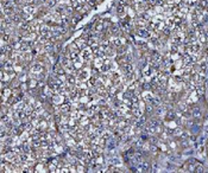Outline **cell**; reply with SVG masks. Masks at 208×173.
Segmentation results:
<instances>
[{
  "instance_id": "obj_3",
  "label": "cell",
  "mask_w": 208,
  "mask_h": 173,
  "mask_svg": "<svg viewBox=\"0 0 208 173\" xmlns=\"http://www.w3.org/2000/svg\"><path fill=\"white\" fill-rule=\"evenodd\" d=\"M67 80L69 81L70 83H75V76H73V75H69L68 77H67Z\"/></svg>"
},
{
  "instance_id": "obj_2",
  "label": "cell",
  "mask_w": 208,
  "mask_h": 173,
  "mask_svg": "<svg viewBox=\"0 0 208 173\" xmlns=\"http://www.w3.org/2000/svg\"><path fill=\"white\" fill-rule=\"evenodd\" d=\"M191 116L195 118V120H199V118H202V111L201 109H199V107H194L193 110H191Z\"/></svg>"
},
{
  "instance_id": "obj_1",
  "label": "cell",
  "mask_w": 208,
  "mask_h": 173,
  "mask_svg": "<svg viewBox=\"0 0 208 173\" xmlns=\"http://www.w3.org/2000/svg\"><path fill=\"white\" fill-rule=\"evenodd\" d=\"M138 170H140V172H149V171L151 170V164H150V161H147V160L140 161V164H139V166H138Z\"/></svg>"
}]
</instances>
